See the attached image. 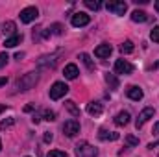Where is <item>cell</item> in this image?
<instances>
[{
  "mask_svg": "<svg viewBox=\"0 0 159 157\" xmlns=\"http://www.w3.org/2000/svg\"><path fill=\"white\" fill-rule=\"evenodd\" d=\"M85 6H87L89 9H94V11H96V9H100L102 4H100L98 0H85Z\"/></svg>",
  "mask_w": 159,
  "mask_h": 157,
  "instance_id": "obj_24",
  "label": "cell"
},
{
  "mask_svg": "<svg viewBox=\"0 0 159 157\" xmlns=\"http://www.w3.org/2000/svg\"><path fill=\"white\" fill-rule=\"evenodd\" d=\"M37 81H39V74L37 72H28L15 83V92H26V91L34 89L37 85Z\"/></svg>",
  "mask_w": 159,
  "mask_h": 157,
  "instance_id": "obj_1",
  "label": "cell"
},
{
  "mask_svg": "<svg viewBox=\"0 0 159 157\" xmlns=\"http://www.w3.org/2000/svg\"><path fill=\"white\" fill-rule=\"evenodd\" d=\"M2 111H6V105H2V104H0V113H2Z\"/></svg>",
  "mask_w": 159,
  "mask_h": 157,
  "instance_id": "obj_35",
  "label": "cell"
},
{
  "mask_svg": "<svg viewBox=\"0 0 159 157\" xmlns=\"http://www.w3.org/2000/svg\"><path fill=\"white\" fill-rule=\"evenodd\" d=\"M2 32H4L6 35H9V37L17 35V26H15V22H13V20L4 22V24H2Z\"/></svg>",
  "mask_w": 159,
  "mask_h": 157,
  "instance_id": "obj_14",
  "label": "cell"
},
{
  "mask_svg": "<svg viewBox=\"0 0 159 157\" xmlns=\"http://www.w3.org/2000/svg\"><path fill=\"white\" fill-rule=\"evenodd\" d=\"M106 81H107V85H109V89H119V79L115 74H106Z\"/></svg>",
  "mask_w": 159,
  "mask_h": 157,
  "instance_id": "obj_21",
  "label": "cell"
},
{
  "mask_svg": "<svg viewBox=\"0 0 159 157\" xmlns=\"http://www.w3.org/2000/svg\"><path fill=\"white\" fill-rule=\"evenodd\" d=\"M59 56H61V52H56V54H46V56H41L39 61H37V65H39L41 69H54L56 65H57V61H59Z\"/></svg>",
  "mask_w": 159,
  "mask_h": 157,
  "instance_id": "obj_3",
  "label": "cell"
},
{
  "mask_svg": "<svg viewBox=\"0 0 159 157\" xmlns=\"http://www.w3.org/2000/svg\"><path fill=\"white\" fill-rule=\"evenodd\" d=\"M129 113H128V111H120L119 115H117V117H115V124H117V126H126V124H128V122H129Z\"/></svg>",
  "mask_w": 159,
  "mask_h": 157,
  "instance_id": "obj_18",
  "label": "cell"
},
{
  "mask_svg": "<svg viewBox=\"0 0 159 157\" xmlns=\"http://www.w3.org/2000/svg\"><path fill=\"white\" fill-rule=\"evenodd\" d=\"M13 122H15L13 118H7V120H2V122H0V129H7V128H11V126H13Z\"/></svg>",
  "mask_w": 159,
  "mask_h": 157,
  "instance_id": "obj_27",
  "label": "cell"
},
{
  "mask_svg": "<svg viewBox=\"0 0 159 157\" xmlns=\"http://www.w3.org/2000/svg\"><path fill=\"white\" fill-rule=\"evenodd\" d=\"M70 22H72V26H74V28H81V26H87V24L91 22V17H89L87 13L80 11V13H74V15H72Z\"/></svg>",
  "mask_w": 159,
  "mask_h": 157,
  "instance_id": "obj_9",
  "label": "cell"
},
{
  "mask_svg": "<svg viewBox=\"0 0 159 157\" xmlns=\"http://www.w3.org/2000/svg\"><path fill=\"white\" fill-rule=\"evenodd\" d=\"M67 92H69V85L63 83V81H56V83L52 85V89H50V98H52V100H59V98H63Z\"/></svg>",
  "mask_w": 159,
  "mask_h": 157,
  "instance_id": "obj_5",
  "label": "cell"
},
{
  "mask_svg": "<svg viewBox=\"0 0 159 157\" xmlns=\"http://www.w3.org/2000/svg\"><path fill=\"white\" fill-rule=\"evenodd\" d=\"M111 52H113V46H111V44H107V43H104V44L96 46L94 56H96V57H109V56H111Z\"/></svg>",
  "mask_w": 159,
  "mask_h": 157,
  "instance_id": "obj_12",
  "label": "cell"
},
{
  "mask_svg": "<svg viewBox=\"0 0 159 157\" xmlns=\"http://www.w3.org/2000/svg\"><path fill=\"white\" fill-rule=\"evenodd\" d=\"M80 59L83 61V65L89 69V70H94V63L91 61V57H89V54H80Z\"/></svg>",
  "mask_w": 159,
  "mask_h": 157,
  "instance_id": "obj_22",
  "label": "cell"
},
{
  "mask_svg": "<svg viewBox=\"0 0 159 157\" xmlns=\"http://www.w3.org/2000/svg\"><path fill=\"white\" fill-rule=\"evenodd\" d=\"M43 117H44V120L52 122V120H56V113H54V111H50V109H44V111H43Z\"/></svg>",
  "mask_w": 159,
  "mask_h": 157,
  "instance_id": "obj_25",
  "label": "cell"
},
{
  "mask_svg": "<svg viewBox=\"0 0 159 157\" xmlns=\"http://www.w3.org/2000/svg\"><path fill=\"white\" fill-rule=\"evenodd\" d=\"M52 30H54V34H57V35H59V34H61V24H54V26H52Z\"/></svg>",
  "mask_w": 159,
  "mask_h": 157,
  "instance_id": "obj_32",
  "label": "cell"
},
{
  "mask_svg": "<svg viewBox=\"0 0 159 157\" xmlns=\"http://www.w3.org/2000/svg\"><path fill=\"white\" fill-rule=\"evenodd\" d=\"M43 141H44L46 144H48V142H52V133H48V131H46V133H44V137H43Z\"/></svg>",
  "mask_w": 159,
  "mask_h": 157,
  "instance_id": "obj_31",
  "label": "cell"
},
{
  "mask_svg": "<svg viewBox=\"0 0 159 157\" xmlns=\"http://www.w3.org/2000/svg\"><path fill=\"white\" fill-rule=\"evenodd\" d=\"M156 11H157V13H159V0H157V2H156Z\"/></svg>",
  "mask_w": 159,
  "mask_h": 157,
  "instance_id": "obj_36",
  "label": "cell"
},
{
  "mask_svg": "<svg viewBox=\"0 0 159 157\" xmlns=\"http://www.w3.org/2000/svg\"><path fill=\"white\" fill-rule=\"evenodd\" d=\"M63 74H65V78H67V79H76V78H78V74H80V70H78V67H76L74 63H70V65H67V67H65Z\"/></svg>",
  "mask_w": 159,
  "mask_h": 157,
  "instance_id": "obj_13",
  "label": "cell"
},
{
  "mask_svg": "<svg viewBox=\"0 0 159 157\" xmlns=\"http://www.w3.org/2000/svg\"><path fill=\"white\" fill-rule=\"evenodd\" d=\"M20 22H24V24H30V22H34L37 17H39V9L35 7V6H30V7H24L22 11H20Z\"/></svg>",
  "mask_w": 159,
  "mask_h": 157,
  "instance_id": "obj_4",
  "label": "cell"
},
{
  "mask_svg": "<svg viewBox=\"0 0 159 157\" xmlns=\"http://www.w3.org/2000/svg\"><path fill=\"white\" fill-rule=\"evenodd\" d=\"M63 133H65L67 137H74V135H78L80 133V122L76 120V118L67 120V122L63 124Z\"/></svg>",
  "mask_w": 159,
  "mask_h": 157,
  "instance_id": "obj_7",
  "label": "cell"
},
{
  "mask_svg": "<svg viewBox=\"0 0 159 157\" xmlns=\"http://www.w3.org/2000/svg\"><path fill=\"white\" fill-rule=\"evenodd\" d=\"M22 43V34H17V35H13V37H7L6 43H4V46L6 48H15L17 44H20Z\"/></svg>",
  "mask_w": 159,
  "mask_h": 157,
  "instance_id": "obj_15",
  "label": "cell"
},
{
  "mask_svg": "<svg viewBox=\"0 0 159 157\" xmlns=\"http://www.w3.org/2000/svg\"><path fill=\"white\" fill-rule=\"evenodd\" d=\"M7 83V78H0V87H4Z\"/></svg>",
  "mask_w": 159,
  "mask_h": 157,
  "instance_id": "obj_33",
  "label": "cell"
},
{
  "mask_svg": "<svg viewBox=\"0 0 159 157\" xmlns=\"http://www.w3.org/2000/svg\"><path fill=\"white\" fill-rule=\"evenodd\" d=\"M154 115H156V109L154 107H144L141 113H139V117H137V120H135V128L137 129H141L150 118H154Z\"/></svg>",
  "mask_w": 159,
  "mask_h": 157,
  "instance_id": "obj_6",
  "label": "cell"
},
{
  "mask_svg": "<svg viewBox=\"0 0 159 157\" xmlns=\"http://www.w3.org/2000/svg\"><path fill=\"white\" fill-rule=\"evenodd\" d=\"M126 141H128V144H129V146H137V144H139V139H137V137H133V135H128V137H126Z\"/></svg>",
  "mask_w": 159,
  "mask_h": 157,
  "instance_id": "obj_29",
  "label": "cell"
},
{
  "mask_svg": "<svg viewBox=\"0 0 159 157\" xmlns=\"http://www.w3.org/2000/svg\"><path fill=\"white\" fill-rule=\"evenodd\" d=\"M0 150H2V141H0Z\"/></svg>",
  "mask_w": 159,
  "mask_h": 157,
  "instance_id": "obj_37",
  "label": "cell"
},
{
  "mask_svg": "<svg viewBox=\"0 0 159 157\" xmlns=\"http://www.w3.org/2000/svg\"><path fill=\"white\" fill-rule=\"evenodd\" d=\"M106 7H107V11H111V13H115V15H124L126 9H128V4L122 2V0H119V2H107Z\"/></svg>",
  "mask_w": 159,
  "mask_h": 157,
  "instance_id": "obj_10",
  "label": "cell"
},
{
  "mask_svg": "<svg viewBox=\"0 0 159 157\" xmlns=\"http://www.w3.org/2000/svg\"><path fill=\"white\" fill-rule=\"evenodd\" d=\"M98 137H100V141H117L119 139V133H111L107 129H100Z\"/></svg>",
  "mask_w": 159,
  "mask_h": 157,
  "instance_id": "obj_19",
  "label": "cell"
},
{
  "mask_svg": "<svg viewBox=\"0 0 159 157\" xmlns=\"http://www.w3.org/2000/svg\"><path fill=\"white\" fill-rule=\"evenodd\" d=\"M7 59H9V56H7L6 52H2V54H0V69H2V67H6Z\"/></svg>",
  "mask_w": 159,
  "mask_h": 157,
  "instance_id": "obj_30",
  "label": "cell"
},
{
  "mask_svg": "<svg viewBox=\"0 0 159 157\" xmlns=\"http://www.w3.org/2000/svg\"><path fill=\"white\" fill-rule=\"evenodd\" d=\"M150 39L154 43H159V26H154V30L150 32Z\"/></svg>",
  "mask_w": 159,
  "mask_h": 157,
  "instance_id": "obj_26",
  "label": "cell"
},
{
  "mask_svg": "<svg viewBox=\"0 0 159 157\" xmlns=\"http://www.w3.org/2000/svg\"><path fill=\"white\" fill-rule=\"evenodd\" d=\"M154 133H156V135L159 133V122H156V126H154Z\"/></svg>",
  "mask_w": 159,
  "mask_h": 157,
  "instance_id": "obj_34",
  "label": "cell"
},
{
  "mask_svg": "<svg viewBox=\"0 0 159 157\" xmlns=\"http://www.w3.org/2000/svg\"><path fill=\"white\" fill-rule=\"evenodd\" d=\"M46 157H69L65 152H59V150H52V152H48V155Z\"/></svg>",
  "mask_w": 159,
  "mask_h": 157,
  "instance_id": "obj_28",
  "label": "cell"
},
{
  "mask_svg": "<svg viewBox=\"0 0 159 157\" xmlns=\"http://www.w3.org/2000/svg\"><path fill=\"white\" fill-rule=\"evenodd\" d=\"M131 20L133 22H146L148 20V13L146 11H141V9H135L131 13Z\"/></svg>",
  "mask_w": 159,
  "mask_h": 157,
  "instance_id": "obj_16",
  "label": "cell"
},
{
  "mask_svg": "<svg viewBox=\"0 0 159 157\" xmlns=\"http://www.w3.org/2000/svg\"><path fill=\"white\" fill-rule=\"evenodd\" d=\"M115 72L128 76V74L133 72V65H131L129 61H126V59H117V61H115Z\"/></svg>",
  "mask_w": 159,
  "mask_h": 157,
  "instance_id": "obj_8",
  "label": "cell"
},
{
  "mask_svg": "<svg viewBox=\"0 0 159 157\" xmlns=\"http://www.w3.org/2000/svg\"><path fill=\"white\" fill-rule=\"evenodd\" d=\"M87 113L93 115V117H98V115L102 113V104H98V102H91V104L87 105Z\"/></svg>",
  "mask_w": 159,
  "mask_h": 157,
  "instance_id": "obj_17",
  "label": "cell"
},
{
  "mask_svg": "<svg viewBox=\"0 0 159 157\" xmlns=\"http://www.w3.org/2000/svg\"><path fill=\"white\" fill-rule=\"evenodd\" d=\"M126 94H128V98H131V100H135V102L143 100V96H144L143 89H141V87H137V85H131V87H128Z\"/></svg>",
  "mask_w": 159,
  "mask_h": 157,
  "instance_id": "obj_11",
  "label": "cell"
},
{
  "mask_svg": "<svg viewBox=\"0 0 159 157\" xmlns=\"http://www.w3.org/2000/svg\"><path fill=\"white\" fill-rule=\"evenodd\" d=\"M120 50H122V54H131L133 52V43L131 41H124L120 44Z\"/></svg>",
  "mask_w": 159,
  "mask_h": 157,
  "instance_id": "obj_23",
  "label": "cell"
},
{
  "mask_svg": "<svg viewBox=\"0 0 159 157\" xmlns=\"http://www.w3.org/2000/svg\"><path fill=\"white\" fill-rule=\"evenodd\" d=\"M65 107H67V109H69V113H72L74 117H80V107L76 105V102L67 100V102H65Z\"/></svg>",
  "mask_w": 159,
  "mask_h": 157,
  "instance_id": "obj_20",
  "label": "cell"
},
{
  "mask_svg": "<svg viewBox=\"0 0 159 157\" xmlns=\"http://www.w3.org/2000/svg\"><path fill=\"white\" fill-rule=\"evenodd\" d=\"M76 157H96L98 155V150L94 148V146H91L89 142H85V141H81L76 144Z\"/></svg>",
  "mask_w": 159,
  "mask_h": 157,
  "instance_id": "obj_2",
  "label": "cell"
}]
</instances>
